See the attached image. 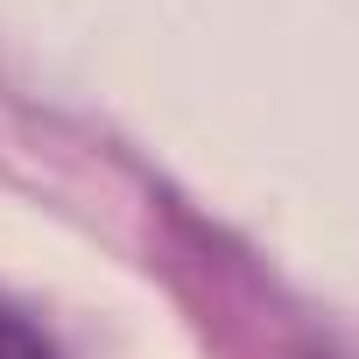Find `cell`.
<instances>
[{
    "instance_id": "6da1fadb",
    "label": "cell",
    "mask_w": 359,
    "mask_h": 359,
    "mask_svg": "<svg viewBox=\"0 0 359 359\" xmlns=\"http://www.w3.org/2000/svg\"><path fill=\"white\" fill-rule=\"evenodd\" d=\"M0 359H57V345H50L22 310H0Z\"/></svg>"
}]
</instances>
